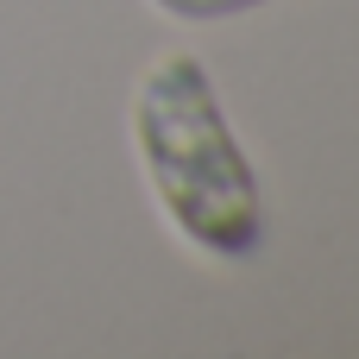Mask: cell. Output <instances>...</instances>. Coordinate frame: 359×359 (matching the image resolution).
Returning a JSON list of instances; mask_svg holds the SVG:
<instances>
[{
    "mask_svg": "<svg viewBox=\"0 0 359 359\" xmlns=\"http://www.w3.org/2000/svg\"><path fill=\"white\" fill-rule=\"evenodd\" d=\"M158 13H170V19H189V25H208V19H233V13H252V6H265V0H151Z\"/></svg>",
    "mask_w": 359,
    "mask_h": 359,
    "instance_id": "obj_2",
    "label": "cell"
},
{
    "mask_svg": "<svg viewBox=\"0 0 359 359\" xmlns=\"http://www.w3.org/2000/svg\"><path fill=\"white\" fill-rule=\"evenodd\" d=\"M133 145H139V164H145V183H151L164 221L189 246H202L215 259L259 252V240H265L259 177L221 114V95H215L202 57L170 50L139 76Z\"/></svg>",
    "mask_w": 359,
    "mask_h": 359,
    "instance_id": "obj_1",
    "label": "cell"
}]
</instances>
